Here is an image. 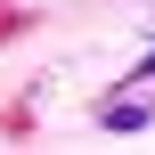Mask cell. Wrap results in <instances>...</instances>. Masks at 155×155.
Returning <instances> with one entry per match:
<instances>
[{
	"label": "cell",
	"instance_id": "6da1fadb",
	"mask_svg": "<svg viewBox=\"0 0 155 155\" xmlns=\"http://www.w3.org/2000/svg\"><path fill=\"white\" fill-rule=\"evenodd\" d=\"M98 123H106V131H147V123H155V98H147V90H123V98L98 106Z\"/></svg>",
	"mask_w": 155,
	"mask_h": 155
},
{
	"label": "cell",
	"instance_id": "7a4b0ae2",
	"mask_svg": "<svg viewBox=\"0 0 155 155\" xmlns=\"http://www.w3.org/2000/svg\"><path fill=\"white\" fill-rule=\"evenodd\" d=\"M131 82H155V49H147V57H139V65H131Z\"/></svg>",
	"mask_w": 155,
	"mask_h": 155
}]
</instances>
